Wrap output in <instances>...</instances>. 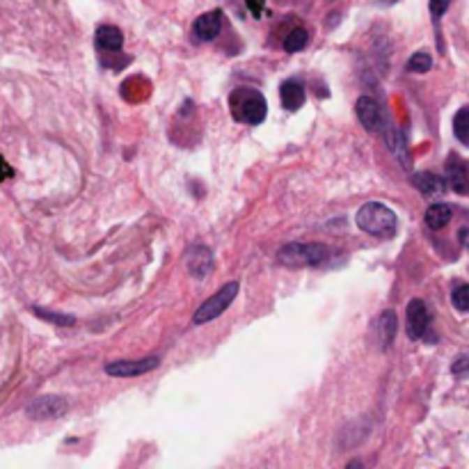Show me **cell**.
<instances>
[{"label":"cell","instance_id":"2e32d148","mask_svg":"<svg viewBox=\"0 0 469 469\" xmlns=\"http://www.w3.org/2000/svg\"><path fill=\"white\" fill-rule=\"evenodd\" d=\"M454 218V209L449 207V204H433L431 209L426 211V225L431 229H444Z\"/></svg>","mask_w":469,"mask_h":469},{"label":"cell","instance_id":"277c9868","mask_svg":"<svg viewBox=\"0 0 469 469\" xmlns=\"http://www.w3.org/2000/svg\"><path fill=\"white\" fill-rule=\"evenodd\" d=\"M238 289H241V284H238V282H227L222 289H218L216 295H211L207 302L200 304V309H197L195 316H193V323L195 325H204V323H209V320L225 314V311L229 309V304L236 300Z\"/></svg>","mask_w":469,"mask_h":469},{"label":"cell","instance_id":"cb8c5ba5","mask_svg":"<svg viewBox=\"0 0 469 469\" xmlns=\"http://www.w3.org/2000/svg\"><path fill=\"white\" fill-rule=\"evenodd\" d=\"M449 3H451V0H431V16L435 21L442 19L444 12L449 10Z\"/></svg>","mask_w":469,"mask_h":469},{"label":"cell","instance_id":"e0dca14e","mask_svg":"<svg viewBox=\"0 0 469 469\" xmlns=\"http://www.w3.org/2000/svg\"><path fill=\"white\" fill-rule=\"evenodd\" d=\"M385 137H387V147L399 156V161H403V165L410 168V154H408V144H405V140H403V135L399 131L389 128L385 133Z\"/></svg>","mask_w":469,"mask_h":469},{"label":"cell","instance_id":"8fae6325","mask_svg":"<svg viewBox=\"0 0 469 469\" xmlns=\"http://www.w3.org/2000/svg\"><path fill=\"white\" fill-rule=\"evenodd\" d=\"M186 266H188V273H191L195 279L209 277L213 270L211 250L204 248V245H193V248L186 252Z\"/></svg>","mask_w":469,"mask_h":469},{"label":"cell","instance_id":"83f0119b","mask_svg":"<svg viewBox=\"0 0 469 469\" xmlns=\"http://www.w3.org/2000/svg\"><path fill=\"white\" fill-rule=\"evenodd\" d=\"M382 5H394V3H399V0H380Z\"/></svg>","mask_w":469,"mask_h":469},{"label":"cell","instance_id":"7a4b0ae2","mask_svg":"<svg viewBox=\"0 0 469 469\" xmlns=\"http://www.w3.org/2000/svg\"><path fill=\"white\" fill-rule=\"evenodd\" d=\"M357 227L375 238H394L399 227V218L385 204L368 202L357 211Z\"/></svg>","mask_w":469,"mask_h":469},{"label":"cell","instance_id":"7402d4cb","mask_svg":"<svg viewBox=\"0 0 469 469\" xmlns=\"http://www.w3.org/2000/svg\"><path fill=\"white\" fill-rule=\"evenodd\" d=\"M32 311H35V314H37L39 318L53 320L55 325H73V316H67V314H53V311H46V309H39V307H35Z\"/></svg>","mask_w":469,"mask_h":469},{"label":"cell","instance_id":"7c38bea8","mask_svg":"<svg viewBox=\"0 0 469 469\" xmlns=\"http://www.w3.org/2000/svg\"><path fill=\"white\" fill-rule=\"evenodd\" d=\"M94 44L98 53H119L121 46H124V35H121L117 26H98Z\"/></svg>","mask_w":469,"mask_h":469},{"label":"cell","instance_id":"603a6c76","mask_svg":"<svg viewBox=\"0 0 469 469\" xmlns=\"http://www.w3.org/2000/svg\"><path fill=\"white\" fill-rule=\"evenodd\" d=\"M451 371H454V375H458V378L469 375V357H467V355H460V357L454 362V366H451Z\"/></svg>","mask_w":469,"mask_h":469},{"label":"cell","instance_id":"9a60e30c","mask_svg":"<svg viewBox=\"0 0 469 469\" xmlns=\"http://www.w3.org/2000/svg\"><path fill=\"white\" fill-rule=\"evenodd\" d=\"M375 330H378V339H380L382 348H389L394 336H396V330H399L396 314H394V311H382L375 320Z\"/></svg>","mask_w":469,"mask_h":469},{"label":"cell","instance_id":"44dd1931","mask_svg":"<svg viewBox=\"0 0 469 469\" xmlns=\"http://www.w3.org/2000/svg\"><path fill=\"white\" fill-rule=\"evenodd\" d=\"M451 302L460 311H469V284H460L451 293Z\"/></svg>","mask_w":469,"mask_h":469},{"label":"cell","instance_id":"6da1fadb","mask_svg":"<svg viewBox=\"0 0 469 469\" xmlns=\"http://www.w3.org/2000/svg\"><path fill=\"white\" fill-rule=\"evenodd\" d=\"M229 112H232V117L236 121H241V124L257 126L268 114L266 96L254 87H236L234 92L229 94Z\"/></svg>","mask_w":469,"mask_h":469},{"label":"cell","instance_id":"d4e9b609","mask_svg":"<svg viewBox=\"0 0 469 469\" xmlns=\"http://www.w3.org/2000/svg\"><path fill=\"white\" fill-rule=\"evenodd\" d=\"M14 174V170L7 165V161L3 158V156H0V181H5V179H10Z\"/></svg>","mask_w":469,"mask_h":469},{"label":"cell","instance_id":"5bb4252c","mask_svg":"<svg viewBox=\"0 0 469 469\" xmlns=\"http://www.w3.org/2000/svg\"><path fill=\"white\" fill-rule=\"evenodd\" d=\"M412 184L419 193L424 197H435V195H442L447 191V179H442L438 174H433V172H419V174L412 177Z\"/></svg>","mask_w":469,"mask_h":469},{"label":"cell","instance_id":"4316f807","mask_svg":"<svg viewBox=\"0 0 469 469\" xmlns=\"http://www.w3.org/2000/svg\"><path fill=\"white\" fill-rule=\"evenodd\" d=\"M460 241L469 248V229H460Z\"/></svg>","mask_w":469,"mask_h":469},{"label":"cell","instance_id":"9c48e42d","mask_svg":"<svg viewBox=\"0 0 469 469\" xmlns=\"http://www.w3.org/2000/svg\"><path fill=\"white\" fill-rule=\"evenodd\" d=\"M444 172H447V184L451 191L458 195H469V161L451 154Z\"/></svg>","mask_w":469,"mask_h":469},{"label":"cell","instance_id":"5b68a950","mask_svg":"<svg viewBox=\"0 0 469 469\" xmlns=\"http://www.w3.org/2000/svg\"><path fill=\"white\" fill-rule=\"evenodd\" d=\"M405 330L408 336L415 341L428 339L431 343H435V334L431 332V311H428L424 300H410L408 311H405Z\"/></svg>","mask_w":469,"mask_h":469},{"label":"cell","instance_id":"ba28073f","mask_svg":"<svg viewBox=\"0 0 469 469\" xmlns=\"http://www.w3.org/2000/svg\"><path fill=\"white\" fill-rule=\"evenodd\" d=\"M355 112H357L359 124L364 126L368 133H380L382 131L385 126L382 110H380V103H378L373 96H359L355 103Z\"/></svg>","mask_w":469,"mask_h":469},{"label":"cell","instance_id":"30bf717a","mask_svg":"<svg viewBox=\"0 0 469 469\" xmlns=\"http://www.w3.org/2000/svg\"><path fill=\"white\" fill-rule=\"evenodd\" d=\"M222 21H225V16H222L220 10H211L207 14H202L200 19H195L193 23V37L197 42H213V39L220 35Z\"/></svg>","mask_w":469,"mask_h":469},{"label":"cell","instance_id":"d6986e66","mask_svg":"<svg viewBox=\"0 0 469 469\" xmlns=\"http://www.w3.org/2000/svg\"><path fill=\"white\" fill-rule=\"evenodd\" d=\"M307 42H309L307 28H295V30H291V35L284 39V48L289 53H298V51H302L304 46H307Z\"/></svg>","mask_w":469,"mask_h":469},{"label":"cell","instance_id":"3957f363","mask_svg":"<svg viewBox=\"0 0 469 469\" xmlns=\"http://www.w3.org/2000/svg\"><path fill=\"white\" fill-rule=\"evenodd\" d=\"M330 259V248L323 243H289L277 252V261L284 266H323Z\"/></svg>","mask_w":469,"mask_h":469},{"label":"cell","instance_id":"484cf974","mask_svg":"<svg viewBox=\"0 0 469 469\" xmlns=\"http://www.w3.org/2000/svg\"><path fill=\"white\" fill-rule=\"evenodd\" d=\"M261 7H263V0H248V10H250L254 16H259V14H261Z\"/></svg>","mask_w":469,"mask_h":469},{"label":"cell","instance_id":"ac0fdd59","mask_svg":"<svg viewBox=\"0 0 469 469\" xmlns=\"http://www.w3.org/2000/svg\"><path fill=\"white\" fill-rule=\"evenodd\" d=\"M454 133L456 137L463 142L465 147H469V108H460L454 117Z\"/></svg>","mask_w":469,"mask_h":469},{"label":"cell","instance_id":"8992f818","mask_svg":"<svg viewBox=\"0 0 469 469\" xmlns=\"http://www.w3.org/2000/svg\"><path fill=\"white\" fill-rule=\"evenodd\" d=\"M161 357H144V359H114L110 364H105L103 371L112 378H135L142 373H149L154 368H158Z\"/></svg>","mask_w":469,"mask_h":469},{"label":"cell","instance_id":"4fadbf2b","mask_svg":"<svg viewBox=\"0 0 469 469\" xmlns=\"http://www.w3.org/2000/svg\"><path fill=\"white\" fill-rule=\"evenodd\" d=\"M279 98H282V105L286 110H300L304 101H307V92H304V85L300 83V80H284L282 87H279Z\"/></svg>","mask_w":469,"mask_h":469},{"label":"cell","instance_id":"ffe728a7","mask_svg":"<svg viewBox=\"0 0 469 469\" xmlns=\"http://www.w3.org/2000/svg\"><path fill=\"white\" fill-rule=\"evenodd\" d=\"M431 67H433V57L428 53H415L405 64V69L410 73H426V71H431Z\"/></svg>","mask_w":469,"mask_h":469},{"label":"cell","instance_id":"52a82bcc","mask_svg":"<svg viewBox=\"0 0 469 469\" xmlns=\"http://www.w3.org/2000/svg\"><path fill=\"white\" fill-rule=\"evenodd\" d=\"M69 410V403L62 396H39L32 403H28L26 415L30 419H37V422H46V419H60Z\"/></svg>","mask_w":469,"mask_h":469}]
</instances>
